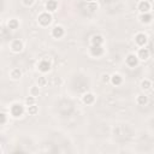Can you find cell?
Segmentation results:
<instances>
[{
	"mask_svg": "<svg viewBox=\"0 0 154 154\" xmlns=\"http://www.w3.org/2000/svg\"><path fill=\"white\" fill-rule=\"evenodd\" d=\"M24 48V43L20 38H13L10 42V51L12 53H20Z\"/></svg>",
	"mask_w": 154,
	"mask_h": 154,
	"instance_id": "4",
	"label": "cell"
},
{
	"mask_svg": "<svg viewBox=\"0 0 154 154\" xmlns=\"http://www.w3.org/2000/svg\"><path fill=\"white\" fill-rule=\"evenodd\" d=\"M26 112L30 114V116H35L38 113V106L35 105H30V106H26Z\"/></svg>",
	"mask_w": 154,
	"mask_h": 154,
	"instance_id": "21",
	"label": "cell"
},
{
	"mask_svg": "<svg viewBox=\"0 0 154 154\" xmlns=\"http://www.w3.org/2000/svg\"><path fill=\"white\" fill-rule=\"evenodd\" d=\"M138 20H140V23H142V24H149V23H152V20H153V16H152V13H149V12H147V13H140Z\"/></svg>",
	"mask_w": 154,
	"mask_h": 154,
	"instance_id": "14",
	"label": "cell"
},
{
	"mask_svg": "<svg viewBox=\"0 0 154 154\" xmlns=\"http://www.w3.org/2000/svg\"><path fill=\"white\" fill-rule=\"evenodd\" d=\"M24 112H25V108H24V106H23L22 103H19V102H14V103H12L11 107H10V114H11L13 118H19V117H22V116L24 114Z\"/></svg>",
	"mask_w": 154,
	"mask_h": 154,
	"instance_id": "2",
	"label": "cell"
},
{
	"mask_svg": "<svg viewBox=\"0 0 154 154\" xmlns=\"http://www.w3.org/2000/svg\"><path fill=\"white\" fill-rule=\"evenodd\" d=\"M137 10L140 11V13H147L152 10V5L148 0H140L137 4Z\"/></svg>",
	"mask_w": 154,
	"mask_h": 154,
	"instance_id": "8",
	"label": "cell"
},
{
	"mask_svg": "<svg viewBox=\"0 0 154 154\" xmlns=\"http://www.w3.org/2000/svg\"><path fill=\"white\" fill-rule=\"evenodd\" d=\"M103 53H105V49L102 46H90L89 48V54L93 58H100L101 55H103Z\"/></svg>",
	"mask_w": 154,
	"mask_h": 154,
	"instance_id": "10",
	"label": "cell"
},
{
	"mask_svg": "<svg viewBox=\"0 0 154 154\" xmlns=\"http://www.w3.org/2000/svg\"><path fill=\"white\" fill-rule=\"evenodd\" d=\"M91 1H96V0H85V2H91Z\"/></svg>",
	"mask_w": 154,
	"mask_h": 154,
	"instance_id": "29",
	"label": "cell"
},
{
	"mask_svg": "<svg viewBox=\"0 0 154 154\" xmlns=\"http://www.w3.org/2000/svg\"><path fill=\"white\" fill-rule=\"evenodd\" d=\"M148 101L149 100H148V96L146 94H138L136 96V103L138 106H146L148 103Z\"/></svg>",
	"mask_w": 154,
	"mask_h": 154,
	"instance_id": "17",
	"label": "cell"
},
{
	"mask_svg": "<svg viewBox=\"0 0 154 154\" xmlns=\"http://www.w3.org/2000/svg\"><path fill=\"white\" fill-rule=\"evenodd\" d=\"M52 20H53V17H52V13H51V12L45 11V12H41V13L37 16V23H38V25L42 26V28H46V26L51 25Z\"/></svg>",
	"mask_w": 154,
	"mask_h": 154,
	"instance_id": "1",
	"label": "cell"
},
{
	"mask_svg": "<svg viewBox=\"0 0 154 154\" xmlns=\"http://www.w3.org/2000/svg\"><path fill=\"white\" fill-rule=\"evenodd\" d=\"M24 102H25V106L35 105V103H36V97H35V96H32V95H29V96H26V97H25Z\"/></svg>",
	"mask_w": 154,
	"mask_h": 154,
	"instance_id": "24",
	"label": "cell"
},
{
	"mask_svg": "<svg viewBox=\"0 0 154 154\" xmlns=\"http://www.w3.org/2000/svg\"><path fill=\"white\" fill-rule=\"evenodd\" d=\"M134 41H135V45H136L138 48L146 47V45H147V42H148V36H147V34L140 31V32H137V34L134 36Z\"/></svg>",
	"mask_w": 154,
	"mask_h": 154,
	"instance_id": "3",
	"label": "cell"
},
{
	"mask_svg": "<svg viewBox=\"0 0 154 154\" xmlns=\"http://www.w3.org/2000/svg\"><path fill=\"white\" fill-rule=\"evenodd\" d=\"M22 70L20 69H18V67H13V69H11V71H10V77H11V79H13V81H17V79H19L20 77H22Z\"/></svg>",
	"mask_w": 154,
	"mask_h": 154,
	"instance_id": "16",
	"label": "cell"
},
{
	"mask_svg": "<svg viewBox=\"0 0 154 154\" xmlns=\"http://www.w3.org/2000/svg\"><path fill=\"white\" fill-rule=\"evenodd\" d=\"M85 8L89 11V12H96L97 8H99V5L96 1H91V2H87L85 5Z\"/></svg>",
	"mask_w": 154,
	"mask_h": 154,
	"instance_id": "20",
	"label": "cell"
},
{
	"mask_svg": "<svg viewBox=\"0 0 154 154\" xmlns=\"http://www.w3.org/2000/svg\"><path fill=\"white\" fill-rule=\"evenodd\" d=\"M45 10L47 12H51V13L55 12L58 10V1L57 0H48V1H46L45 2Z\"/></svg>",
	"mask_w": 154,
	"mask_h": 154,
	"instance_id": "12",
	"label": "cell"
},
{
	"mask_svg": "<svg viewBox=\"0 0 154 154\" xmlns=\"http://www.w3.org/2000/svg\"><path fill=\"white\" fill-rule=\"evenodd\" d=\"M113 135H116V136H119L120 135V128L119 126L113 128Z\"/></svg>",
	"mask_w": 154,
	"mask_h": 154,
	"instance_id": "28",
	"label": "cell"
},
{
	"mask_svg": "<svg viewBox=\"0 0 154 154\" xmlns=\"http://www.w3.org/2000/svg\"><path fill=\"white\" fill-rule=\"evenodd\" d=\"M51 67H52V64H51V61H49L48 58H42V59L37 63V70H38L40 72H42V73L48 72V71L51 70Z\"/></svg>",
	"mask_w": 154,
	"mask_h": 154,
	"instance_id": "5",
	"label": "cell"
},
{
	"mask_svg": "<svg viewBox=\"0 0 154 154\" xmlns=\"http://www.w3.org/2000/svg\"><path fill=\"white\" fill-rule=\"evenodd\" d=\"M136 54H137L140 61H146V60H148L149 57H150V52H149V49L146 48V47H141V48H138V51H137Z\"/></svg>",
	"mask_w": 154,
	"mask_h": 154,
	"instance_id": "11",
	"label": "cell"
},
{
	"mask_svg": "<svg viewBox=\"0 0 154 154\" xmlns=\"http://www.w3.org/2000/svg\"><path fill=\"white\" fill-rule=\"evenodd\" d=\"M48 83V79H47V77H45V76H40L37 79H36V84L41 88V87H46V84Z\"/></svg>",
	"mask_w": 154,
	"mask_h": 154,
	"instance_id": "23",
	"label": "cell"
},
{
	"mask_svg": "<svg viewBox=\"0 0 154 154\" xmlns=\"http://www.w3.org/2000/svg\"><path fill=\"white\" fill-rule=\"evenodd\" d=\"M101 82H102V83H109V82H111V75H108V73H102V75H101Z\"/></svg>",
	"mask_w": 154,
	"mask_h": 154,
	"instance_id": "25",
	"label": "cell"
},
{
	"mask_svg": "<svg viewBox=\"0 0 154 154\" xmlns=\"http://www.w3.org/2000/svg\"><path fill=\"white\" fill-rule=\"evenodd\" d=\"M123 76L120 75V73H113V75H111V84L112 85H114V87H119V85H122L123 84Z\"/></svg>",
	"mask_w": 154,
	"mask_h": 154,
	"instance_id": "13",
	"label": "cell"
},
{
	"mask_svg": "<svg viewBox=\"0 0 154 154\" xmlns=\"http://www.w3.org/2000/svg\"><path fill=\"white\" fill-rule=\"evenodd\" d=\"M95 100H96V96H95V94L91 93V91H87V93H84V94L82 95V102H83L84 105H87V106L94 105Z\"/></svg>",
	"mask_w": 154,
	"mask_h": 154,
	"instance_id": "7",
	"label": "cell"
},
{
	"mask_svg": "<svg viewBox=\"0 0 154 154\" xmlns=\"http://www.w3.org/2000/svg\"><path fill=\"white\" fill-rule=\"evenodd\" d=\"M7 28H8L10 30H16V29H18V28H19V20L16 19V18L8 19V22H7Z\"/></svg>",
	"mask_w": 154,
	"mask_h": 154,
	"instance_id": "18",
	"label": "cell"
},
{
	"mask_svg": "<svg viewBox=\"0 0 154 154\" xmlns=\"http://www.w3.org/2000/svg\"><path fill=\"white\" fill-rule=\"evenodd\" d=\"M0 118H1L0 124H1V125H5V124H6V120H7V114H6L5 112H1V113H0Z\"/></svg>",
	"mask_w": 154,
	"mask_h": 154,
	"instance_id": "26",
	"label": "cell"
},
{
	"mask_svg": "<svg viewBox=\"0 0 154 154\" xmlns=\"http://www.w3.org/2000/svg\"><path fill=\"white\" fill-rule=\"evenodd\" d=\"M103 43V36L100 34H95L90 37V45L91 46H102Z\"/></svg>",
	"mask_w": 154,
	"mask_h": 154,
	"instance_id": "15",
	"label": "cell"
},
{
	"mask_svg": "<svg viewBox=\"0 0 154 154\" xmlns=\"http://www.w3.org/2000/svg\"><path fill=\"white\" fill-rule=\"evenodd\" d=\"M152 87H153V83H152L150 79L144 78V79L141 81V89H142V90H149Z\"/></svg>",
	"mask_w": 154,
	"mask_h": 154,
	"instance_id": "19",
	"label": "cell"
},
{
	"mask_svg": "<svg viewBox=\"0 0 154 154\" xmlns=\"http://www.w3.org/2000/svg\"><path fill=\"white\" fill-rule=\"evenodd\" d=\"M140 63V59L137 57V54L135 53H129L125 58V64L129 66V67H136Z\"/></svg>",
	"mask_w": 154,
	"mask_h": 154,
	"instance_id": "6",
	"label": "cell"
},
{
	"mask_svg": "<svg viewBox=\"0 0 154 154\" xmlns=\"http://www.w3.org/2000/svg\"><path fill=\"white\" fill-rule=\"evenodd\" d=\"M29 95H32V96H38L40 95V87L36 84V85H32L29 88Z\"/></svg>",
	"mask_w": 154,
	"mask_h": 154,
	"instance_id": "22",
	"label": "cell"
},
{
	"mask_svg": "<svg viewBox=\"0 0 154 154\" xmlns=\"http://www.w3.org/2000/svg\"><path fill=\"white\" fill-rule=\"evenodd\" d=\"M51 35L52 37L54 38H61L64 35H65V29L63 25H54L52 28V31H51Z\"/></svg>",
	"mask_w": 154,
	"mask_h": 154,
	"instance_id": "9",
	"label": "cell"
},
{
	"mask_svg": "<svg viewBox=\"0 0 154 154\" xmlns=\"http://www.w3.org/2000/svg\"><path fill=\"white\" fill-rule=\"evenodd\" d=\"M22 4L24 6H26V7H30V6H32L35 4V0H22Z\"/></svg>",
	"mask_w": 154,
	"mask_h": 154,
	"instance_id": "27",
	"label": "cell"
}]
</instances>
